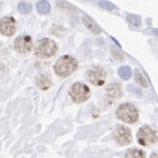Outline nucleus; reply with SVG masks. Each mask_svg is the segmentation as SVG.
<instances>
[{
  "label": "nucleus",
  "mask_w": 158,
  "mask_h": 158,
  "mask_svg": "<svg viewBox=\"0 0 158 158\" xmlns=\"http://www.w3.org/2000/svg\"><path fill=\"white\" fill-rule=\"evenodd\" d=\"M1 4H2V3H1V2H0V6H1Z\"/></svg>",
  "instance_id": "b1692460"
},
{
  "label": "nucleus",
  "mask_w": 158,
  "mask_h": 158,
  "mask_svg": "<svg viewBox=\"0 0 158 158\" xmlns=\"http://www.w3.org/2000/svg\"><path fill=\"white\" fill-rule=\"evenodd\" d=\"M137 139H138L139 144L143 146H148L157 142L158 135L156 131L151 128L150 126H143L139 129L138 134H137Z\"/></svg>",
  "instance_id": "39448f33"
},
{
  "label": "nucleus",
  "mask_w": 158,
  "mask_h": 158,
  "mask_svg": "<svg viewBox=\"0 0 158 158\" xmlns=\"http://www.w3.org/2000/svg\"><path fill=\"white\" fill-rule=\"evenodd\" d=\"M77 67L78 63L75 58L65 55L58 59V61L53 65V71L57 75L61 76V77H67L72 73H74L77 69Z\"/></svg>",
  "instance_id": "f257e3e1"
},
{
  "label": "nucleus",
  "mask_w": 158,
  "mask_h": 158,
  "mask_svg": "<svg viewBox=\"0 0 158 158\" xmlns=\"http://www.w3.org/2000/svg\"><path fill=\"white\" fill-rule=\"evenodd\" d=\"M18 11L22 14H28L32 11V6L28 2H20L18 4Z\"/></svg>",
  "instance_id": "f3484780"
},
{
  "label": "nucleus",
  "mask_w": 158,
  "mask_h": 158,
  "mask_svg": "<svg viewBox=\"0 0 158 158\" xmlns=\"http://www.w3.org/2000/svg\"><path fill=\"white\" fill-rule=\"evenodd\" d=\"M117 115L121 121H123L124 123H128V124H134L139 118L137 108L129 103H125L118 106L117 109Z\"/></svg>",
  "instance_id": "f03ea898"
},
{
  "label": "nucleus",
  "mask_w": 158,
  "mask_h": 158,
  "mask_svg": "<svg viewBox=\"0 0 158 158\" xmlns=\"http://www.w3.org/2000/svg\"><path fill=\"white\" fill-rule=\"evenodd\" d=\"M153 32H154V33H157L156 35H158V31H157V30H154V31H153Z\"/></svg>",
  "instance_id": "5701e85b"
},
{
  "label": "nucleus",
  "mask_w": 158,
  "mask_h": 158,
  "mask_svg": "<svg viewBox=\"0 0 158 158\" xmlns=\"http://www.w3.org/2000/svg\"><path fill=\"white\" fill-rule=\"evenodd\" d=\"M50 4L48 1L46 0H41V1L38 2L36 4V10L40 14H47L50 12Z\"/></svg>",
  "instance_id": "4468645a"
},
{
  "label": "nucleus",
  "mask_w": 158,
  "mask_h": 158,
  "mask_svg": "<svg viewBox=\"0 0 158 158\" xmlns=\"http://www.w3.org/2000/svg\"><path fill=\"white\" fill-rule=\"evenodd\" d=\"M151 158H158V153H153L151 155Z\"/></svg>",
  "instance_id": "4be33fe9"
},
{
  "label": "nucleus",
  "mask_w": 158,
  "mask_h": 158,
  "mask_svg": "<svg viewBox=\"0 0 158 158\" xmlns=\"http://www.w3.org/2000/svg\"><path fill=\"white\" fill-rule=\"evenodd\" d=\"M98 6H101L102 9H105V10H108V11H112L117 9V6H115L114 4L109 1H98Z\"/></svg>",
  "instance_id": "6ab92c4d"
},
{
  "label": "nucleus",
  "mask_w": 158,
  "mask_h": 158,
  "mask_svg": "<svg viewBox=\"0 0 158 158\" xmlns=\"http://www.w3.org/2000/svg\"><path fill=\"white\" fill-rule=\"evenodd\" d=\"M106 96L110 101V104L114 99H118L122 96V90H121V85L118 82H113L107 87L106 89Z\"/></svg>",
  "instance_id": "9d476101"
},
{
  "label": "nucleus",
  "mask_w": 158,
  "mask_h": 158,
  "mask_svg": "<svg viewBox=\"0 0 158 158\" xmlns=\"http://www.w3.org/2000/svg\"><path fill=\"white\" fill-rule=\"evenodd\" d=\"M34 52H35V55L40 58H52L57 53L58 46L52 40L43 39L38 42Z\"/></svg>",
  "instance_id": "7ed1b4c3"
},
{
  "label": "nucleus",
  "mask_w": 158,
  "mask_h": 158,
  "mask_svg": "<svg viewBox=\"0 0 158 158\" xmlns=\"http://www.w3.org/2000/svg\"><path fill=\"white\" fill-rule=\"evenodd\" d=\"M16 20L12 16H6L0 20V33L6 36H11L15 33Z\"/></svg>",
  "instance_id": "1a4fd4ad"
},
{
  "label": "nucleus",
  "mask_w": 158,
  "mask_h": 158,
  "mask_svg": "<svg viewBox=\"0 0 158 158\" xmlns=\"http://www.w3.org/2000/svg\"><path fill=\"white\" fill-rule=\"evenodd\" d=\"M131 69L129 66H122L118 69V76L123 79V80H127L131 77Z\"/></svg>",
  "instance_id": "dca6fc26"
},
{
  "label": "nucleus",
  "mask_w": 158,
  "mask_h": 158,
  "mask_svg": "<svg viewBox=\"0 0 158 158\" xmlns=\"http://www.w3.org/2000/svg\"><path fill=\"white\" fill-rule=\"evenodd\" d=\"M127 20L131 25H132L134 27H140L141 26V19L139 18V16L137 15H127Z\"/></svg>",
  "instance_id": "a211bd4d"
},
{
  "label": "nucleus",
  "mask_w": 158,
  "mask_h": 158,
  "mask_svg": "<svg viewBox=\"0 0 158 158\" xmlns=\"http://www.w3.org/2000/svg\"><path fill=\"white\" fill-rule=\"evenodd\" d=\"M111 52H112V56L115 58V59L120 60V61H123V60H124V56H123V53L121 52L118 49H117L114 46L111 47Z\"/></svg>",
  "instance_id": "aec40b11"
},
{
  "label": "nucleus",
  "mask_w": 158,
  "mask_h": 158,
  "mask_svg": "<svg viewBox=\"0 0 158 158\" xmlns=\"http://www.w3.org/2000/svg\"><path fill=\"white\" fill-rule=\"evenodd\" d=\"M124 158H146L145 153L138 148H131L127 151Z\"/></svg>",
  "instance_id": "ddd939ff"
},
{
  "label": "nucleus",
  "mask_w": 158,
  "mask_h": 158,
  "mask_svg": "<svg viewBox=\"0 0 158 158\" xmlns=\"http://www.w3.org/2000/svg\"><path fill=\"white\" fill-rule=\"evenodd\" d=\"M36 85L40 88L41 90H48L52 87V81L50 79L47 77L46 75H40L36 78Z\"/></svg>",
  "instance_id": "f8f14e48"
},
{
  "label": "nucleus",
  "mask_w": 158,
  "mask_h": 158,
  "mask_svg": "<svg viewBox=\"0 0 158 158\" xmlns=\"http://www.w3.org/2000/svg\"><path fill=\"white\" fill-rule=\"evenodd\" d=\"M128 89L131 90V91H132V92H134V93H136L137 95H139V96H141V95H142V92H141V91H140V90H139V89H136V88H132V89H131V87H129Z\"/></svg>",
  "instance_id": "412c9836"
},
{
  "label": "nucleus",
  "mask_w": 158,
  "mask_h": 158,
  "mask_svg": "<svg viewBox=\"0 0 158 158\" xmlns=\"http://www.w3.org/2000/svg\"><path fill=\"white\" fill-rule=\"evenodd\" d=\"M113 139H114L118 144L122 146L128 145L132 141V135L131 129L125 126L117 127L115 131H113Z\"/></svg>",
  "instance_id": "0eeeda50"
},
{
  "label": "nucleus",
  "mask_w": 158,
  "mask_h": 158,
  "mask_svg": "<svg viewBox=\"0 0 158 158\" xmlns=\"http://www.w3.org/2000/svg\"><path fill=\"white\" fill-rule=\"evenodd\" d=\"M82 19H83V23H85V27H87L90 31L93 32L94 34H99V33H101V28L97 26V24L94 22V20H92L91 18L88 17V16H83Z\"/></svg>",
  "instance_id": "9b49d317"
},
{
  "label": "nucleus",
  "mask_w": 158,
  "mask_h": 158,
  "mask_svg": "<svg viewBox=\"0 0 158 158\" xmlns=\"http://www.w3.org/2000/svg\"><path fill=\"white\" fill-rule=\"evenodd\" d=\"M34 47L33 40L30 35H20L14 41V48L20 55H27Z\"/></svg>",
  "instance_id": "423d86ee"
},
{
  "label": "nucleus",
  "mask_w": 158,
  "mask_h": 158,
  "mask_svg": "<svg viewBox=\"0 0 158 158\" xmlns=\"http://www.w3.org/2000/svg\"><path fill=\"white\" fill-rule=\"evenodd\" d=\"M135 80H136L137 83H138V85H140L141 87H144V88L148 87V80H146L144 75H143V74L141 73L139 69H136V71H135Z\"/></svg>",
  "instance_id": "2eb2a0df"
},
{
  "label": "nucleus",
  "mask_w": 158,
  "mask_h": 158,
  "mask_svg": "<svg viewBox=\"0 0 158 158\" xmlns=\"http://www.w3.org/2000/svg\"><path fill=\"white\" fill-rule=\"evenodd\" d=\"M69 94L71 96V98L73 99V102L77 104L83 103V102L88 101L91 96V91H90L89 87L85 85L82 82H75L74 85H72V87L69 88Z\"/></svg>",
  "instance_id": "20e7f679"
},
{
  "label": "nucleus",
  "mask_w": 158,
  "mask_h": 158,
  "mask_svg": "<svg viewBox=\"0 0 158 158\" xmlns=\"http://www.w3.org/2000/svg\"><path fill=\"white\" fill-rule=\"evenodd\" d=\"M88 79L93 85L101 87L106 82V72L103 67L95 66L88 72Z\"/></svg>",
  "instance_id": "6e6552de"
}]
</instances>
